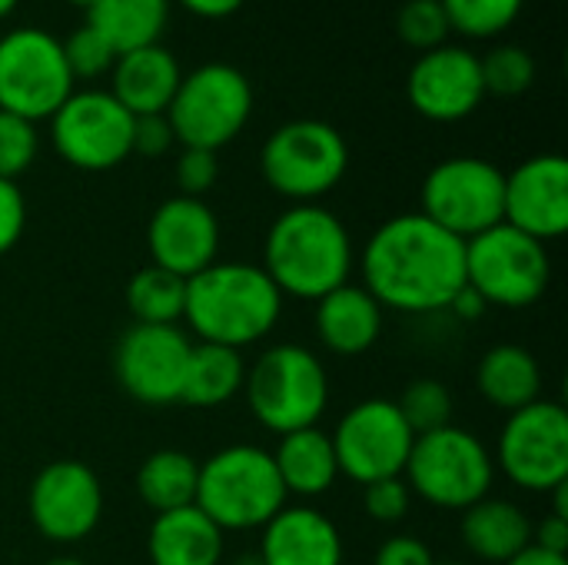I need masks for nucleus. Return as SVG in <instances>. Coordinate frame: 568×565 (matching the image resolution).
I'll use <instances>...</instances> for the list:
<instances>
[{
	"instance_id": "f257e3e1",
	"label": "nucleus",
	"mask_w": 568,
	"mask_h": 565,
	"mask_svg": "<svg viewBox=\"0 0 568 565\" xmlns=\"http://www.w3.org/2000/svg\"><path fill=\"white\" fill-rule=\"evenodd\" d=\"M359 270L383 310L439 313L466 286V243L423 213H399L366 240Z\"/></svg>"
},
{
	"instance_id": "f03ea898",
	"label": "nucleus",
	"mask_w": 568,
	"mask_h": 565,
	"mask_svg": "<svg viewBox=\"0 0 568 565\" xmlns=\"http://www.w3.org/2000/svg\"><path fill=\"white\" fill-rule=\"evenodd\" d=\"M353 263L346 223L320 203H293L266 233L263 270L283 296L316 303L349 283Z\"/></svg>"
},
{
	"instance_id": "7ed1b4c3",
	"label": "nucleus",
	"mask_w": 568,
	"mask_h": 565,
	"mask_svg": "<svg viewBox=\"0 0 568 565\" xmlns=\"http://www.w3.org/2000/svg\"><path fill=\"white\" fill-rule=\"evenodd\" d=\"M283 313V293L253 263H213L186 280L183 320L200 343L243 350L273 333Z\"/></svg>"
},
{
	"instance_id": "20e7f679",
	"label": "nucleus",
	"mask_w": 568,
	"mask_h": 565,
	"mask_svg": "<svg viewBox=\"0 0 568 565\" xmlns=\"http://www.w3.org/2000/svg\"><path fill=\"white\" fill-rule=\"evenodd\" d=\"M223 533L263 529L283 506L286 490L270 450L236 443L200 463L196 503Z\"/></svg>"
},
{
	"instance_id": "39448f33",
	"label": "nucleus",
	"mask_w": 568,
	"mask_h": 565,
	"mask_svg": "<svg viewBox=\"0 0 568 565\" xmlns=\"http://www.w3.org/2000/svg\"><path fill=\"white\" fill-rule=\"evenodd\" d=\"M250 413L276 436L316 426L329 403V376L316 353L280 343L256 356L243 383Z\"/></svg>"
},
{
	"instance_id": "423d86ee",
	"label": "nucleus",
	"mask_w": 568,
	"mask_h": 565,
	"mask_svg": "<svg viewBox=\"0 0 568 565\" xmlns=\"http://www.w3.org/2000/svg\"><path fill=\"white\" fill-rule=\"evenodd\" d=\"M403 480L423 503L463 513L489 496L496 483V460L476 433L449 423L416 436Z\"/></svg>"
},
{
	"instance_id": "0eeeda50",
	"label": "nucleus",
	"mask_w": 568,
	"mask_h": 565,
	"mask_svg": "<svg viewBox=\"0 0 568 565\" xmlns=\"http://www.w3.org/2000/svg\"><path fill=\"white\" fill-rule=\"evenodd\" d=\"M253 113V83L233 63H203L183 73L166 120L176 143L193 150H220L233 143Z\"/></svg>"
},
{
	"instance_id": "6e6552de",
	"label": "nucleus",
	"mask_w": 568,
	"mask_h": 565,
	"mask_svg": "<svg viewBox=\"0 0 568 565\" xmlns=\"http://www.w3.org/2000/svg\"><path fill=\"white\" fill-rule=\"evenodd\" d=\"M349 147L326 120H290L276 127L260 153L270 190L293 203H316L346 176Z\"/></svg>"
},
{
	"instance_id": "1a4fd4ad",
	"label": "nucleus",
	"mask_w": 568,
	"mask_h": 565,
	"mask_svg": "<svg viewBox=\"0 0 568 565\" xmlns=\"http://www.w3.org/2000/svg\"><path fill=\"white\" fill-rule=\"evenodd\" d=\"M549 283V250L523 230L499 223L466 240V286L476 290L486 306L526 310L546 296Z\"/></svg>"
},
{
	"instance_id": "9d476101",
	"label": "nucleus",
	"mask_w": 568,
	"mask_h": 565,
	"mask_svg": "<svg viewBox=\"0 0 568 565\" xmlns=\"http://www.w3.org/2000/svg\"><path fill=\"white\" fill-rule=\"evenodd\" d=\"M73 93L63 47L40 27H13L0 37V110L30 123L50 120Z\"/></svg>"
},
{
	"instance_id": "9b49d317",
	"label": "nucleus",
	"mask_w": 568,
	"mask_h": 565,
	"mask_svg": "<svg viewBox=\"0 0 568 565\" xmlns=\"http://www.w3.org/2000/svg\"><path fill=\"white\" fill-rule=\"evenodd\" d=\"M423 216L463 243L506 216V173L483 157H449L423 180Z\"/></svg>"
},
{
	"instance_id": "f8f14e48",
	"label": "nucleus",
	"mask_w": 568,
	"mask_h": 565,
	"mask_svg": "<svg viewBox=\"0 0 568 565\" xmlns=\"http://www.w3.org/2000/svg\"><path fill=\"white\" fill-rule=\"evenodd\" d=\"M50 143L77 170H113L133 153V113L110 90H73L50 117Z\"/></svg>"
},
{
	"instance_id": "ddd939ff",
	"label": "nucleus",
	"mask_w": 568,
	"mask_h": 565,
	"mask_svg": "<svg viewBox=\"0 0 568 565\" xmlns=\"http://www.w3.org/2000/svg\"><path fill=\"white\" fill-rule=\"evenodd\" d=\"M493 460L526 493H552L568 483L566 406L556 400H536L509 413Z\"/></svg>"
},
{
	"instance_id": "4468645a",
	"label": "nucleus",
	"mask_w": 568,
	"mask_h": 565,
	"mask_svg": "<svg viewBox=\"0 0 568 565\" xmlns=\"http://www.w3.org/2000/svg\"><path fill=\"white\" fill-rule=\"evenodd\" d=\"M333 453L343 476L353 483H379L403 476L413 453V430L406 426L396 400H363L333 430Z\"/></svg>"
},
{
	"instance_id": "2eb2a0df",
	"label": "nucleus",
	"mask_w": 568,
	"mask_h": 565,
	"mask_svg": "<svg viewBox=\"0 0 568 565\" xmlns=\"http://www.w3.org/2000/svg\"><path fill=\"white\" fill-rule=\"evenodd\" d=\"M190 350L193 343L180 326L133 323L113 350L116 383L143 406L180 403Z\"/></svg>"
},
{
	"instance_id": "dca6fc26",
	"label": "nucleus",
	"mask_w": 568,
	"mask_h": 565,
	"mask_svg": "<svg viewBox=\"0 0 568 565\" xmlns=\"http://www.w3.org/2000/svg\"><path fill=\"white\" fill-rule=\"evenodd\" d=\"M27 509L50 543H80L100 526L103 486L87 463L57 460L33 476Z\"/></svg>"
},
{
	"instance_id": "f3484780",
	"label": "nucleus",
	"mask_w": 568,
	"mask_h": 565,
	"mask_svg": "<svg viewBox=\"0 0 568 565\" xmlns=\"http://www.w3.org/2000/svg\"><path fill=\"white\" fill-rule=\"evenodd\" d=\"M406 97L413 110L433 123H456L479 110L486 100L479 57L469 47L443 43L419 53L406 77Z\"/></svg>"
},
{
	"instance_id": "a211bd4d",
	"label": "nucleus",
	"mask_w": 568,
	"mask_h": 565,
	"mask_svg": "<svg viewBox=\"0 0 568 565\" xmlns=\"http://www.w3.org/2000/svg\"><path fill=\"white\" fill-rule=\"evenodd\" d=\"M146 246L153 266L190 280L216 263L220 220L196 196H170L153 210L146 223Z\"/></svg>"
},
{
	"instance_id": "6ab92c4d",
	"label": "nucleus",
	"mask_w": 568,
	"mask_h": 565,
	"mask_svg": "<svg viewBox=\"0 0 568 565\" xmlns=\"http://www.w3.org/2000/svg\"><path fill=\"white\" fill-rule=\"evenodd\" d=\"M503 223L526 236L549 243L568 230V160L539 153L506 173V216Z\"/></svg>"
},
{
	"instance_id": "aec40b11",
	"label": "nucleus",
	"mask_w": 568,
	"mask_h": 565,
	"mask_svg": "<svg viewBox=\"0 0 568 565\" xmlns=\"http://www.w3.org/2000/svg\"><path fill=\"white\" fill-rule=\"evenodd\" d=\"M263 565H343V536L336 523L310 506H283L260 539Z\"/></svg>"
},
{
	"instance_id": "412c9836",
	"label": "nucleus",
	"mask_w": 568,
	"mask_h": 565,
	"mask_svg": "<svg viewBox=\"0 0 568 565\" xmlns=\"http://www.w3.org/2000/svg\"><path fill=\"white\" fill-rule=\"evenodd\" d=\"M110 77H113L110 93L123 103V110H130L133 117H150V113H166L183 80V70L180 60L163 43H150L120 53Z\"/></svg>"
},
{
	"instance_id": "4be33fe9",
	"label": "nucleus",
	"mask_w": 568,
	"mask_h": 565,
	"mask_svg": "<svg viewBox=\"0 0 568 565\" xmlns=\"http://www.w3.org/2000/svg\"><path fill=\"white\" fill-rule=\"evenodd\" d=\"M316 336L336 356H363L383 336V306L353 283L316 300Z\"/></svg>"
},
{
	"instance_id": "5701e85b",
	"label": "nucleus",
	"mask_w": 568,
	"mask_h": 565,
	"mask_svg": "<svg viewBox=\"0 0 568 565\" xmlns=\"http://www.w3.org/2000/svg\"><path fill=\"white\" fill-rule=\"evenodd\" d=\"M146 553L153 565H220L223 529L200 506L156 513L146 536Z\"/></svg>"
},
{
	"instance_id": "b1692460",
	"label": "nucleus",
	"mask_w": 568,
	"mask_h": 565,
	"mask_svg": "<svg viewBox=\"0 0 568 565\" xmlns=\"http://www.w3.org/2000/svg\"><path fill=\"white\" fill-rule=\"evenodd\" d=\"M459 536L469 556H476L479 563L506 565L532 543V523L516 503L486 496L476 506L463 509Z\"/></svg>"
},
{
	"instance_id": "393cba45",
	"label": "nucleus",
	"mask_w": 568,
	"mask_h": 565,
	"mask_svg": "<svg viewBox=\"0 0 568 565\" xmlns=\"http://www.w3.org/2000/svg\"><path fill=\"white\" fill-rule=\"evenodd\" d=\"M270 456H273V466L280 473L286 496L313 500L336 486L339 466H336L333 440L320 426H306V430L280 436Z\"/></svg>"
},
{
	"instance_id": "a878e982",
	"label": "nucleus",
	"mask_w": 568,
	"mask_h": 565,
	"mask_svg": "<svg viewBox=\"0 0 568 565\" xmlns=\"http://www.w3.org/2000/svg\"><path fill=\"white\" fill-rule=\"evenodd\" d=\"M476 390L496 410L516 413L542 400V366L519 343H499L476 366Z\"/></svg>"
},
{
	"instance_id": "bb28decb",
	"label": "nucleus",
	"mask_w": 568,
	"mask_h": 565,
	"mask_svg": "<svg viewBox=\"0 0 568 565\" xmlns=\"http://www.w3.org/2000/svg\"><path fill=\"white\" fill-rule=\"evenodd\" d=\"M87 23L120 57L160 43L170 23V0H97L87 10Z\"/></svg>"
},
{
	"instance_id": "cd10ccee",
	"label": "nucleus",
	"mask_w": 568,
	"mask_h": 565,
	"mask_svg": "<svg viewBox=\"0 0 568 565\" xmlns=\"http://www.w3.org/2000/svg\"><path fill=\"white\" fill-rule=\"evenodd\" d=\"M246 383V363L240 350L220 343H196L190 350L180 403L196 410H216L230 403Z\"/></svg>"
},
{
	"instance_id": "c85d7f7f",
	"label": "nucleus",
	"mask_w": 568,
	"mask_h": 565,
	"mask_svg": "<svg viewBox=\"0 0 568 565\" xmlns=\"http://www.w3.org/2000/svg\"><path fill=\"white\" fill-rule=\"evenodd\" d=\"M200 463L183 450H156L136 470V493L153 513H170L196 503Z\"/></svg>"
},
{
	"instance_id": "c756f323",
	"label": "nucleus",
	"mask_w": 568,
	"mask_h": 565,
	"mask_svg": "<svg viewBox=\"0 0 568 565\" xmlns=\"http://www.w3.org/2000/svg\"><path fill=\"white\" fill-rule=\"evenodd\" d=\"M126 306L136 323L176 326L183 320V306H186V280L150 263L130 276Z\"/></svg>"
},
{
	"instance_id": "7c9ffc66",
	"label": "nucleus",
	"mask_w": 568,
	"mask_h": 565,
	"mask_svg": "<svg viewBox=\"0 0 568 565\" xmlns=\"http://www.w3.org/2000/svg\"><path fill=\"white\" fill-rule=\"evenodd\" d=\"M453 33L473 37V40H489L509 30L526 0H439Z\"/></svg>"
},
{
	"instance_id": "2f4dec72",
	"label": "nucleus",
	"mask_w": 568,
	"mask_h": 565,
	"mask_svg": "<svg viewBox=\"0 0 568 565\" xmlns=\"http://www.w3.org/2000/svg\"><path fill=\"white\" fill-rule=\"evenodd\" d=\"M479 70H483V87H486V97H503V100H513V97H523L532 80H536V60L526 47H516V43H499L493 47L486 57H479Z\"/></svg>"
},
{
	"instance_id": "473e14b6",
	"label": "nucleus",
	"mask_w": 568,
	"mask_h": 565,
	"mask_svg": "<svg viewBox=\"0 0 568 565\" xmlns=\"http://www.w3.org/2000/svg\"><path fill=\"white\" fill-rule=\"evenodd\" d=\"M406 426L413 430V436H426L433 430H443L453 423V396L439 380H416L403 390V396L396 400Z\"/></svg>"
},
{
	"instance_id": "72a5a7b5",
	"label": "nucleus",
	"mask_w": 568,
	"mask_h": 565,
	"mask_svg": "<svg viewBox=\"0 0 568 565\" xmlns=\"http://www.w3.org/2000/svg\"><path fill=\"white\" fill-rule=\"evenodd\" d=\"M396 33L406 47L426 53L449 43V17L439 0H406L396 13Z\"/></svg>"
},
{
	"instance_id": "f704fd0d",
	"label": "nucleus",
	"mask_w": 568,
	"mask_h": 565,
	"mask_svg": "<svg viewBox=\"0 0 568 565\" xmlns=\"http://www.w3.org/2000/svg\"><path fill=\"white\" fill-rule=\"evenodd\" d=\"M60 47H63V60L70 67L73 83L77 80H97V77L110 73L116 63V53L110 50V43L90 23L77 27L67 40H60Z\"/></svg>"
},
{
	"instance_id": "c9c22d12",
	"label": "nucleus",
	"mask_w": 568,
	"mask_h": 565,
	"mask_svg": "<svg viewBox=\"0 0 568 565\" xmlns=\"http://www.w3.org/2000/svg\"><path fill=\"white\" fill-rule=\"evenodd\" d=\"M37 123L0 110V180H17L37 160Z\"/></svg>"
},
{
	"instance_id": "e433bc0d",
	"label": "nucleus",
	"mask_w": 568,
	"mask_h": 565,
	"mask_svg": "<svg viewBox=\"0 0 568 565\" xmlns=\"http://www.w3.org/2000/svg\"><path fill=\"white\" fill-rule=\"evenodd\" d=\"M409 503H413V493H409V486H406L403 476L369 483L366 493H363L366 516L376 519V523H399V519H406Z\"/></svg>"
},
{
	"instance_id": "4c0bfd02",
	"label": "nucleus",
	"mask_w": 568,
	"mask_h": 565,
	"mask_svg": "<svg viewBox=\"0 0 568 565\" xmlns=\"http://www.w3.org/2000/svg\"><path fill=\"white\" fill-rule=\"evenodd\" d=\"M220 176V160L213 150H193L183 147L180 160H176V183H180V196H196L203 200L206 190H213Z\"/></svg>"
},
{
	"instance_id": "58836bf2",
	"label": "nucleus",
	"mask_w": 568,
	"mask_h": 565,
	"mask_svg": "<svg viewBox=\"0 0 568 565\" xmlns=\"http://www.w3.org/2000/svg\"><path fill=\"white\" fill-rule=\"evenodd\" d=\"M27 226V203L17 180H0V256L10 253Z\"/></svg>"
},
{
	"instance_id": "ea45409f",
	"label": "nucleus",
	"mask_w": 568,
	"mask_h": 565,
	"mask_svg": "<svg viewBox=\"0 0 568 565\" xmlns=\"http://www.w3.org/2000/svg\"><path fill=\"white\" fill-rule=\"evenodd\" d=\"M173 143H176V137H173V127H170L166 113L133 117V153L156 160V157L170 153Z\"/></svg>"
},
{
	"instance_id": "a19ab883",
	"label": "nucleus",
	"mask_w": 568,
	"mask_h": 565,
	"mask_svg": "<svg viewBox=\"0 0 568 565\" xmlns=\"http://www.w3.org/2000/svg\"><path fill=\"white\" fill-rule=\"evenodd\" d=\"M373 565H436L429 546L416 536H393L386 539L376 556H373Z\"/></svg>"
},
{
	"instance_id": "79ce46f5",
	"label": "nucleus",
	"mask_w": 568,
	"mask_h": 565,
	"mask_svg": "<svg viewBox=\"0 0 568 565\" xmlns=\"http://www.w3.org/2000/svg\"><path fill=\"white\" fill-rule=\"evenodd\" d=\"M532 546L566 556L568 553V519H562V516H552V513H549V516H546L539 526H532Z\"/></svg>"
},
{
	"instance_id": "37998d69",
	"label": "nucleus",
	"mask_w": 568,
	"mask_h": 565,
	"mask_svg": "<svg viewBox=\"0 0 568 565\" xmlns=\"http://www.w3.org/2000/svg\"><path fill=\"white\" fill-rule=\"evenodd\" d=\"M176 3H180L183 10L203 17V20H226V17H233L246 0H176Z\"/></svg>"
},
{
	"instance_id": "c03bdc74",
	"label": "nucleus",
	"mask_w": 568,
	"mask_h": 565,
	"mask_svg": "<svg viewBox=\"0 0 568 565\" xmlns=\"http://www.w3.org/2000/svg\"><path fill=\"white\" fill-rule=\"evenodd\" d=\"M449 310H453L456 316H463V320H469V323H473V320H479V316H483V313H486L489 306L483 303V296H479L476 290L463 286V290H459V296H456V300L449 303Z\"/></svg>"
},
{
	"instance_id": "a18cd8bd",
	"label": "nucleus",
	"mask_w": 568,
	"mask_h": 565,
	"mask_svg": "<svg viewBox=\"0 0 568 565\" xmlns=\"http://www.w3.org/2000/svg\"><path fill=\"white\" fill-rule=\"evenodd\" d=\"M506 565H568L566 556H559V553H549V549H539V546H526L519 556H513Z\"/></svg>"
},
{
	"instance_id": "49530a36",
	"label": "nucleus",
	"mask_w": 568,
	"mask_h": 565,
	"mask_svg": "<svg viewBox=\"0 0 568 565\" xmlns=\"http://www.w3.org/2000/svg\"><path fill=\"white\" fill-rule=\"evenodd\" d=\"M17 3H20V0H0V20L10 17V13L17 10Z\"/></svg>"
},
{
	"instance_id": "de8ad7c7",
	"label": "nucleus",
	"mask_w": 568,
	"mask_h": 565,
	"mask_svg": "<svg viewBox=\"0 0 568 565\" xmlns=\"http://www.w3.org/2000/svg\"><path fill=\"white\" fill-rule=\"evenodd\" d=\"M43 565H83L80 559H73V556H57V559H50V563Z\"/></svg>"
},
{
	"instance_id": "09e8293b",
	"label": "nucleus",
	"mask_w": 568,
	"mask_h": 565,
	"mask_svg": "<svg viewBox=\"0 0 568 565\" xmlns=\"http://www.w3.org/2000/svg\"><path fill=\"white\" fill-rule=\"evenodd\" d=\"M67 3H73V7H83V10H90V7H93L97 0H67Z\"/></svg>"
},
{
	"instance_id": "8fccbe9b",
	"label": "nucleus",
	"mask_w": 568,
	"mask_h": 565,
	"mask_svg": "<svg viewBox=\"0 0 568 565\" xmlns=\"http://www.w3.org/2000/svg\"><path fill=\"white\" fill-rule=\"evenodd\" d=\"M436 565H469V563H436Z\"/></svg>"
}]
</instances>
